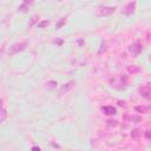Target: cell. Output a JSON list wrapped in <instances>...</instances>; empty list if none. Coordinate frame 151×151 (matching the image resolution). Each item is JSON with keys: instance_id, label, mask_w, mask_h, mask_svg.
Instances as JSON below:
<instances>
[{"instance_id": "1", "label": "cell", "mask_w": 151, "mask_h": 151, "mask_svg": "<svg viewBox=\"0 0 151 151\" xmlns=\"http://www.w3.org/2000/svg\"><path fill=\"white\" fill-rule=\"evenodd\" d=\"M114 7H110V6H100L98 7V15L100 17H106V15H110L114 12Z\"/></svg>"}, {"instance_id": "2", "label": "cell", "mask_w": 151, "mask_h": 151, "mask_svg": "<svg viewBox=\"0 0 151 151\" xmlns=\"http://www.w3.org/2000/svg\"><path fill=\"white\" fill-rule=\"evenodd\" d=\"M142 50H143V45H142L139 41H136V43H133V44L130 46V52H131V54L135 55V57H137V55L142 52Z\"/></svg>"}, {"instance_id": "3", "label": "cell", "mask_w": 151, "mask_h": 151, "mask_svg": "<svg viewBox=\"0 0 151 151\" xmlns=\"http://www.w3.org/2000/svg\"><path fill=\"white\" fill-rule=\"evenodd\" d=\"M74 84L76 83L73 80H71V81H67L64 85H62V87H60V90H59V95H64V93L69 92L70 90H72L74 87Z\"/></svg>"}, {"instance_id": "4", "label": "cell", "mask_w": 151, "mask_h": 151, "mask_svg": "<svg viewBox=\"0 0 151 151\" xmlns=\"http://www.w3.org/2000/svg\"><path fill=\"white\" fill-rule=\"evenodd\" d=\"M6 117H7V110L5 107L4 99L0 97V123H3L4 120L6 119Z\"/></svg>"}, {"instance_id": "5", "label": "cell", "mask_w": 151, "mask_h": 151, "mask_svg": "<svg viewBox=\"0 0 151 151\" xmlns=\"http://www.w3.org/2000/svg\"><path fill=\"white\" fill-rule=\"evenodd\" d=\"M25 47H26V44H25V43L14 44V45H12V46H11V48H10L8 53H10V54H14V53H17V52L24 51V50H25Z\"/></svg>"}, {"instance_id": "6", "label": "cell", "mask_w": 151, "mask_h": 151, "mask_svg": "<svg viewBox=\"0 0 151 151\" xmlns=\"http://www.w3.org/2000/svg\"><path fill=\"white\" fill-rule=\"evenodd\" d=\"M135 7H136V3L133 1H131V3H128L126 5H125V7H124V10H123V14H125V15H131L133 12H135Z\"/></svg>"}, {"instance_id": "7", "label": "cell", "mask_w": 151, "mask_h": 151, "mask_svg": "<svg viewBox=\"0 0 151 151\" xmlns=\"http://www.w3.org/2000/svg\"><path fill=\"white\" fill-rule=\"evenodd\" d=\"M102 111H103V112H104V114H106V116H113V114H116V113H117L116 107L110 106V105H107V106H103V107H102Z\"/></svg>"}, {"instance_id": "8", "label": "cell", "mask_w": 151, "mask_h": 151, "mask_svg": "<svg viewBox=\"0 0 151 151\" xmlns=\"http://www.w3.org/2000/svg\"><path fill=\"white\" fill-rule=\"evenodd\" d=\"M139 92H140V96H143L146 99H150V87H149V85L142 86L139 88Z\"/></svg>"}, {"instance_id": "9", "label": "cell", "mask_w": 151, "mask_h": 151, "mask_svg": "<svg viewBox=\"0 0 151 151\" xmlns=\"http://www.w3.org/2000/svg\"><path fill=\"white\" fill-rule=\"evenodd\" d=\"M140 136H142V130H139V129H133V130L131 131V137H132V139H138Z\"/></svg>"}, {"instance_id": "10", "label": "cell", "mask_w": 151, "mask_h": 151, "mask_svg": "<svg viewBox=\"0 0 151 151\" xmlns=\"http://www.w3.org/2000/svg\"><path fill=\"white\" fill-rule=\"evenodd\" d=\"M126 119H129L130 122H135V123H138L142 120V117H135V116H126Z\"/></svg>"}, {"instance_id": "11", "label": "cell", "mask_w": 151, "mask_h": 151, "mask_svg": "<svg viewBox=\"0 0 151 151\" xmlns=\"http://www.w3.org/2000/svg\"><path fill=\"white\" fill-rule=\"evenodd\" d=\"M136 111L142 112V113H145V112L149 111V107H145V106H137V107H136Z\"/></svg>"}, {"instance_id": "12", "label": "cell", "mask_w": 151, "mask_h": 151, "mask_svg": "<svg viewBox=\"0 0 151 151\" xmlns=\"http://www.w3.org/2000/svg\"><path fill=\"white\" fill-rule=\"evenodd\" d=\"M48 24H50V21H48V20H44V21H41V22H39V24H38V27H39V28H43V27L47 26Z\"/></svg>"}, {"instance_id": "13", "label": "cell", "mask_w": 151, "mask_h": 151, "mask_svg": "<svg viewBox=\"0 0 151 151\" xmlns=\"http://www.w3.org/2000/svg\"><path fill=\"white\" fill-rule=\"evenodd\" d=\"M64 22H65V18H63L62 20H60V21H59V24H57L55 28H60V27H62V26L64 25Z\"/></svg>"}, {"instance_id": "14", "label": "cell", "mask_w": 151, "mask_h": 151, "mask_svg": "<svg viewBox=\"0 0 151 151\" xmlns=\"http://www.w3.org/2000/svg\"><path fill=\"white\" fill-rule=\"evenodd\" d=\"M107 123H109V125H113V126L117 125V122H116V120H107Z\"/></svg>"}, {"instance_id": "15", "label": "cell", "mask_w": 151, "mask_h": 151, "mask_svg": "<svg viewBox=\"0 0 151 151\" xmlns=\"http://www.w3.org/2000/svg\"><path fill=\"white\" fill-rule=\"evenodd\" d=\"M37 19H39V17H37V15H34V17L32 18V20H31V24H29V26H32V25L34 24V21H36Z\"/></svg>"}, {"instance_id": "16", "label": "cell", "mask_w": 151, "mask_h": 151, "mask_svg": "<svg viewBox=\"0 0 151 151\" xmlns=\"http://www.w3.org/2000/svg\"><path fill=\"white\" fill-rule=\"evenodd\" d=\"M31 151H41V149H40L39 146H33V147L31 149Z\"/></svg>"}, {"instance_id": "17", "label": "cell", "mask_w": 151, "mask_h": 151, "mask_svg": "<svg viewBox=\"0 0 151 151\" xmlns=\"http://www.w3.org/2000/svg\"><path fill=\"white\" fill-rule=\"evenodd\" d=\"M145 137H146V139L149 140L150 139V131L147 130V131H145Z\"/></svg>"}]
</instances>
